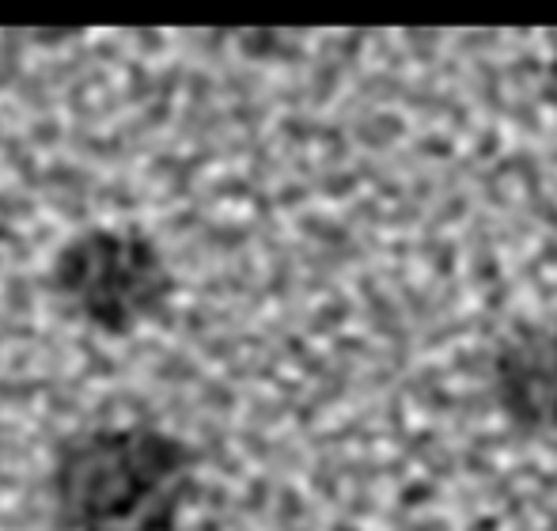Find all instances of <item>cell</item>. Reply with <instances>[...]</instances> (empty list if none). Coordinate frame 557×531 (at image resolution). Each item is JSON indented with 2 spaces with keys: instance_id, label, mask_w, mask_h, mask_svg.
Masks as SVG:
<instances>
[{
  "instance_id": "cell-1",
  "label": "cell",
  "mask_w": 557,
  "mask_h": 531,
  "mask_svg": "<svg viewBox=\"0 0 557 531\" xmlns=\"http://www.w3.org/2000/svg\"><path fill=\"white\" fill-rule=\"evenodd\" d=\"M198 448L148 421L69 433L50 459L61 531H178L198 490Z\"/></svg>"
},
{
  "instance_id": "cell-2",
  "label": "cell",
  "mask_w": 557,
  "mask_h": 531,
  "mask_svg": "<svg viewBox=\"0 0 557 531\" xmlns=\"http://www.w3.org/2000/svg\"><path fill=\"white\" fill-rule=\"evenodd\" d=\"M50 293L81 326L103 338H129L168 316L175 273L148 232L99 224L58 247Z\"/></svg>"
},
{
  "instance_id": "cell-3",
  "label": "cell",
  "mask_w": 557,
  "mask_h": 531,
  "mask_svg": "<svg viewBox=\"0 0 557 531\" xmlns=\"http://www.w3.org/2000/svg\"><path fill=\"white\" fill-rule=\"evenodd\" d=\"M490 387L520 433H557V323H523L497 342Z\"/></svg>"
},
{
  "instance_id": "cell-4",
  "label": "cell",
  "mask_w": 557,
  "mask_h": 531,
  "mask_svg": "<svg viewBox=\"0 0 557 531\" xmlns=\"http://www.w3.org/2000/svg\"><path fill=\"white\" fill-rule=\"evenodd\" d=\"M543 84H546V99L557 107V35H554V50L546 58V73H543Z\"/></svg>"
}]
</instances>
